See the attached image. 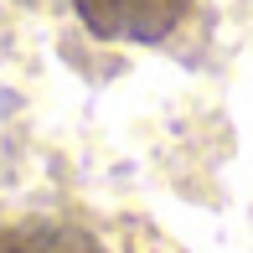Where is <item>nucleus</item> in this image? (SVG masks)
<instances>
[{
  "instance_id": "nucleus-1",
  "label": "nucleus",
  "mask_w": 253,
  "mask_h": 253,
  "mask_svg": "<svg viewBox=\"0 0 253 253\" xmlns=\"http://www.w3.org/2000/svg\"><path fill=\"white\" fill-rule=\"evenodd\" d=\"M197 0H73V16L98 42H134V47H166L191 21Z\"/></svg>"
},
{
  "instance_id": "nucleus-2",
  "label": "nucleus",
  "mask_w": 253,
  "mask_h": 253,
  "mask_svg": "<svg viewBox=\"0 0 253 253\" xmlns=\"http://www.w3.org/2000/svg\"><path fill=\"white\" fill-rule=\"evenodd\" d=\"M0 253H103V243L62 217H16L0 227Z\"/></svg>"
}]
</instances>
